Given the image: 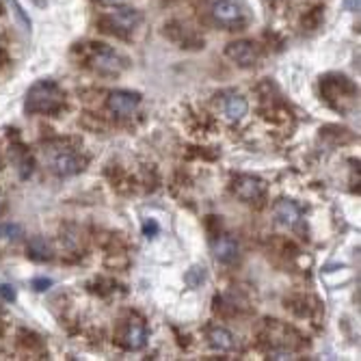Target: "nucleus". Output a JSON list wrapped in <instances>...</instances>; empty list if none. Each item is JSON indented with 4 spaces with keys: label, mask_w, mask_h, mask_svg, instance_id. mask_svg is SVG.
I'll list each match as a JSON object with an SVG mask.
<instances>
[{
    "label": "nucleus",
    "mask_w": 361,
    "mask_h": 361,
    "mask_svg": "<svg viewBox=\"0 0 361 361\" xmlns=\"http://www.w3.org/2000/svg\"><path fill=\"white\" fill-rule=\"evenodd\" d=\"M80 52V61L82 65H87L89 70L102 74V76H119L128 70V59L117 52L115 48L106 46V44H82L76 48Z\"/></svg>",
    "instance_id": "1"
},
{
    "label": "nucleus",
    "mask_w": 361,
    "mask_h": 361,
    "mask_svg": "<svg viewBox=\"0 0 361 361\" xmlns=\"http://www.w3.org/2000/svg\"><path fill=\"white\" fill-rule=\"evenodd\" d=\"M65 93L54 80H37L28 91L24 100L26 115H54L63 109Z\"/></svg>",
    "instance_id": "2"
},
{
    "label": "nucleus",
    "mask_w": 361,
    "mask_h": 361,
    "mask_svg": "<svg viewBox=\"0 0 361 361\" xmlns=\"http://www.w3.org/2000/svg\"><path fill=\"white\" fill-rule=\"evenodd\" d=\"M141 20H143L141 11H137L133 7H115L113 11H109L106 16L97 20V24H100V28L104 32H111V35L128 37L130 32L141 24Z\"/></svg>",
    "instance_id": "3"
},
{
    "label": "nucleus",
    "mask_w": 361,
    "mask_h": 361,
    "mask_svg": "<svg viewBox=\"0 0 361 361\" xmlns=\"http://www.w3.org/2000/svg\"><path fill=\"white\" fill-rule=\"evenodd\" d=\"M210 16L219 26L227 30H240L247 24V16L236 0H212Z\"/></svg>",
    "instance_id": "4"
},
{
    "label": "nucleus",
    "mask_w": 361,
    "mask_h": 361,
    "mask_svg": "<svg viewBox=\"0 0 361 361\" xmlns=\"http://www.w3.org/2000/svg\"><path fill=\"white\" fill-rule=\"evenodd\" d=\"M117 344L126 350H141L147 344V326L139 316H128L117 334Z\"/></svg>",
    "instance_id": "5"
},
{
    "label": "nucleus",
    "mask_w": 361,
    "mask_h": 361,
    "mask_svg": "<svg viewBox=\"0 0 361 361\" xmlns=\"http://www.w3.org/2000/svg\"><path fill=\"white\" fill-rule=\"evenodd\" d=\"M225 54L229 61H234L238 68H255V65L259 63L262 59V48L251 42V39H238V42H232V44H227L225 48Z\"/></svg>",
    "instance_id": "6"
},
{
    "label": "nucleus",
    "mask_w": 361,
    "mask_h": 361,
    "mask_svg": "<svg viewBox=\"0 0 361 361\" xmlns=\"http://www.w3.org/2000/svg\"><path fill=\"white\" fill-rule=\"evenodd\" d=\"M139 104H141V93H137V91H123V89L111 91L109 100H106L109 111L113 115H117V117H133L137 113Z\"/></svg>",
    "instance_id": "7"
},
{
    "label": "nucleus",
    "mask_w": 361,
    "mask_h": 361,
    "mask_svg": "<svg viewBox=\"0 0 361 361\" xmlns=\"http://www.w3.org/2000/svg\"><path fill=\"white\" fill-rule=\"evenodd\" d=\"M50 169L59 178H72V176H76V173H80L85 169V158H80L72 149H59L50 158Z\"/></svg>",
    "instance_id": "8"
},
{
    "label": "nucleus",
    "mask_w": 361,
    "mask_h": 361,
    "mask_svg": "<svg viewBox=\"0 0 361 361\" xmlns=\"http://www.w3.org/2000/svg\"><path fill=\"white\" fill-rule=\"evenodd\" d=\"M234 192L238 200L247 202V204H253V202H259L262 197L267 192V184L264 180H259L255 176H238L234 180Z\"/></svg>",
    "instance_id": "9"
},
{
    "label": "nucleus",
    "mask_w": 361,
    "mask_h": 361,
    "mask_svg": "<svg viewBox=\"0 0 361 361\" xmlns=\"http://www.w3.org/2000/svg\"><path fill=\"white\" fill-rule=\"evenodd\" d=\"M320 91L326 100H334V97H353L355 95V85L340 74H329L320 78Z\"/></svg>",
    "instance_id": "10"
},
{
    "label": "nucleus",
    "mask_w": 361,
    "mask_h": 361,
    "mask_svg": "<svg viewBox=\"0 0 361 361\" xmlns=\"http://www.w3.org/2000/svg\"><path fill=\"white\" fill-rule=\"evenodd\" d=\"M212 253H214V257L221 262V264H234V262L238 259V255H240V245H238V240L234 236L223 234V236L214 238Z\"/></svg>",
    "instance_id": "11"
},
{
    "label": "nucleus",
    "mask_w": 361,
    "mask_h": 361,
    "mask_svg": "<svg viewBox=\"0 0 361 361\" xmlns=\"http://www.w3.org/2000/svg\"><path fill=\"white\" fill-rule=\"evenodd\" d=\"M273 212H275L277 223L283 225V227H288V229H294V227L301 223V208L294 204V202H290V200H279L275 204Z\"/></svg>",
    "instance_id": "12"
},
{
    "label": "nucleus",
    "mask_w": 361,
    "mask_h": 361,
    "mask_svg": "<svg viewBox=\"0 0 361 361\" xmlns=\"http://www.w3.org/2000/svg\"><path fill=\"white\" fill-rule=\"evenodd\" d=\"M9 156H11V162L16 165V169H18L20 178H22V180H28V178L32 176V169H35V162H32L30 152H28L24 145L16 143V145H11Z\"/></svg>",
    "instance_id": "13"
},
{
    "label": "nucleus",
    "mask_w": 361,
    "mask_h": 361,
    "mask_svg": "<svg viewBox=\"0 0 361 361\" xmlns=\"http://www.w3.org/2000/svg\"><path fill=\"white\" fill-rule=\"evenodd\" d=\"M247 111H249V104H247V100H245L243 95H238V93L225 95V100H223V113H225V117L232 121V123L240 121L247 115Z\"/></svg>",
    "instance_id": "14"
},
{
    "label": "nucleus",
    "mask_w": 361,
    "mask_h": 361,
    "mask_svg": "<svg viewBox=\"0 0 361 361\" xmlns=\"http://www.w3.org/2000/svg\"><path fill=\"white\" fill-rule=\"evenodd\" d=\"M208 342L219 353H232L236 348V338L232 331H227L225 326H212L208 331Z\"/></svg>",
    "instance_id": "15"
},
{
    "label": "nucleus",
    "mask_w": 361,
    "mask_h": 361,
    "mask_svg": "<svg viewBox=\"0 0 361 361\" xmlns=\"http://www.w3.org/2000/svg\"><path fill=\"white\" fill-rule=\"evenodd\" d=\"M167 30H169L171 39L178 42L182 48H204V39H200V37L195 35V32H190L186 26H182V24H178V22L169 24Z\"/></svg>",
    "instance_id": "16"
},
{
    "label": "nucleus",
    "mask_w": 361,
    "mask_h": 361,
    "mask_svg": "<svg viewBox=\"0 0 361 361\" xmlns=\"http://www.w3.org/2000/svg\"><path fill=\"white\" fill-rule=\"evenodd\" d=\"M26 255L35 262H50L52 259V247L46 238L42 236H32L28 240V247H26Z\"/></svg>",
    "instance_id": "17"
},
{
    "label": "nucleus",
    "mask_w": 361,
    "mask_h": 361,
    "mask_svg": "<svg viewBox=\"0 0 361 361\" xmlns=\"http://www.w3.org/2000/svg\"><path fill=\"white\" fill-rule=\"evenodd\" d=\"M20 346L28 353V355H44V342L39 336L30 334L26 329L20 331Z\"/></svg>",
    "instance_id": "18"
},
{
    "label": "nucleus",
    "mask_w": 361,
    "mask_h": 361,
    "mask_svg": "<svg viewBox=\"0 0 361 361\" xmlns=\"http://www.w3.org/2000/svg\"><path fill=\"white\" fill-rule=\"evenodd\" d=\"M186 283L190 286V288H200L204 281H206V269L204 267H192L188 273H186Z\"/></svg>",
    "instance_id": "19"
},
{
    "label": "nucleus",
    "mask_w": 361,
    "mask_h": 361,
    "mask_svg": "<svg viewBox=\"0 0 361 361\" xmlns=\"http://www.w3.org/2000/svg\"><path fill=\"white\" fill-rule=\"evenodd\" d=\"M0 236L5 240H11V243H18L24 234H22V227L16 225V223H7V225H0Z\"/></svg>",
    "instance_id": "20"
},
{
    "label": "nucleus",
    "mask_w": 361,
    "mask_h": 361,
    "mask_svg": "<svg viewBox=\"0 0 361 361\" xmlns=\"http://www.w3.org/2000/svg\"><path fill=\"white\" fill-rule=\"evenodd\" d=\"M7 3H9V7H13V13H16V18L20 20V24L28 30V28H30V20H28V16L24 13V9L20 7L18 0H7Z\"/></svg>",
    "instance_id": "21"
},
{
    "label": "nucleus",
    "mask_w": 361,
    "mask_h": 361,
    "mask_svg": "<svg viewBox=\"0 0 361 361\" xmlns=\"http://www.w3.org/2000/svg\"><path fill=\"white\" fill-rule=\"evenodd\" d=\"M320 22H322V9L318 7V9H314L307 18H303V26H307V28H318L320 26Z\"/></svg>",
    "instance_id": "22"
},
{
    "label": "nucleus",
    "mask_w": 361,
    "mask_h": 361,
    "mask_svg": "<svg viewBox=\"0 0 361 361\" xmlns=\"http://www.w3.org/2000/svg\"><path fill=\"white\" fill-rule=\"evenodd\" d=\"M0 297H3L5 301H16V290L11 286H0Z\"/></svg>",
    "instance_id": "23"
},
{
    "label": "nucleus",
    "mask_w": 361,
    "mask_h": 361,
    "mask_svg": "<svg viewBox=\"0 0 361 361\" xmlns=\"http://www.w3.org/2000/svg\"><path fill=\"white\" fill-rule=\"evenodd\" d=\"M50 286H52V279H35V281H32V288H35L37 292H44Z\"/></svg>",
    "instance_id": "24"
},
{
    "label": "nucleus",
    "mask_w": 361,
    "mask_h": 361,
    "mask_svg": "<svg viewBox=\"0 0 361 361\" xmlns=\"http://www.w3.org/2000/svg\"><path fill=\"white\" fill-rule=\"evenodd\" d=\"M143 232H145L147 238H149V234H158V225H156V221H147L145 227H143Z\"/></svg>",
    "instance_id": "25"
},
{
    "label": "nucleus",
    "mask_w": 361,
    "mask_h": 361,
    "mask_svg": "<svg viewBox=\"0 0 361 361\" xmlns=\"http://www.w3.org/2000/svg\"><path fill=\"white\" fill-rule=\"evenodd\" d=\"M7 210V200H5V195L0 192V214H3Z\"/></svg>",
    "instance_id": "26"
},
{
    "label": "nucleus",
    "mask_w": 361,
    "mask_h": 361,
    "mask_svg": "<svg viewBox=\"0 0 361 361\" xmlns=\"http://www.w3.org/2000/svg\"><path fill=\"white\" fill-rule=\"evenodd\" d=\"M100 3H106V5H117L119 0H100Z\"/></svg>",
    "instance_id": "27"
}]
</instances>
